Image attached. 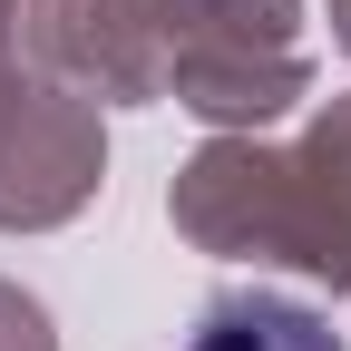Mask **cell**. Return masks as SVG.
Returning <instances> with one entry per match:
<instances>
[{
	"label": "cell",
	"instance_id": "8",
	"mask_svg": "<svg viewBox=\"0 0 351 351\" xmlns=\"http://www.w3.org/2000/svg\"><path fill=\"white\" fill-rule=\"evenodd\" d=\"M0 78H20V0H0Z\"/></svg>",
	"mask_w": 351,
	"mask_h": 351
},
{
	"label": "cell",
	"instance_id": "6",
	"mask_svg": "<svg viewBox=\"0 0 351 351\" xmlns=\"http://www.w3.org/2000/svg\"><path fill=\"white\" fill-rule=\"evenodd\" d=\"M186 351H341L332 313L322 302H302V293H274V283H234V293H215Z\"/></svg>",
	"mask_w": 351,
	"mask_h": 351
},
{
	"label": "cell",
	"instance_id": "5",
	"mask_svg": "<svg viewBox=\"0 0 351 351\" xmlns=\"http://www.w3.org/2000/svg\"><path fill=\"white\" fill-rule=\"evenodd\" d=\"M283 274L351 293V88L283 147Z\"/></svg>",
	"mask_w": 351,
	"mask_h": 351
},
{
	"label": "cell",
	"instance_id": "9",
	"mask_svg": "<svg viewBox=\"0 0 351 351\" xmlns=\"http://www.w3.org/2000/svg\"><path fill=\"white\" fill-rule=\"evenodd\" d=\"M332 10V39H341V59H351V0H322Z\"/></svg>",
	"mask_w": 351,
	"mask_h": 351
},
{
	"label": "cell",
	"instance_id": "4",
	"mask_svg": "<svg viewBox=\"0 0 351 351\" xmlns=\"http://www.w3.org/2000/svg\"><path fill=\"white\" fill-rule=\"evenodd\" d=\"M166 215L215 263H283V147L274 137H205L176 166Z\"/></svg>",
	"mask_w": 351,
	"mask_h": 351
},
{
	"label": "cell",
	"instance_id": "2",
	"mask_svg": "<svg viewBox=\"0 0 351 351\" xmlns=\"http://www.w3.org/2000/svg\"><path fill=\"white\" fill-rule=\"evenodd\" d=\"M108 186V117L59 78H0V234H59Z\"/></svg>",
	"mask_w": 351,
	"mask_h": 351
},
{
	"label": "cell",
	"instance_id": "3",
	"mask_svg": "<svg viewBox=\"0 0 351 351\" xmlns=\"http://www.w3.org/2000/svg\"><path fill=\"white\" fill-rule=\"evenodd\" d=\"M20 49L39 78H59L98 108L166 98V39L147 0H20Z\"/></svg>",
	"mask_w": 351,
	"mask_h": 351
},
{
	"label": "cell",
	"instance_id": "1",
	"mask_svg": "<svg viewBox=\"0 0 351 351\" xmlns=\"http://www.w3.org/2000/svg\"><path fill=\"white\" fill-rule=\"evenodd\" d=\"M166 39V98L215 137H263L313 98L302 0H147Z\"/></svg>",
	"mask_w": 351,
	"mask_h": 351
},
{
	"label": "cell",
	"instance_id": "7",
	"mask_svg": "<svg viewBox=\"0 0 351 351\" xmlns=\"http://www.w3.org/2000/svg\"><path fill=\"white\" fill-rule=\"evenodd\" d=\"M0 351H59V322L29 283H0Z\"/></svg>",
	"mask_w": 351,
	"mask_h": 351
}]
</instances>
